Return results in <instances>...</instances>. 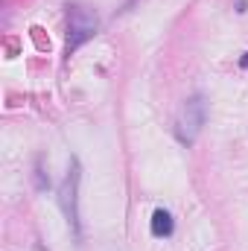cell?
<instances>
[{
    "label": "cell",
    "instance_id": "1",
    "mask_svg": "<svg viewBox=\"0 0 248 251\" xmlns=\"http://www.w3.org/2000/svg\"><path fill=\"white\" fill-rule=\"evenodd\" d=\"M79 181H82V164L79 158H70L67 176H64L62 187H59V204L64 210V219L73 231V237H82V225H79Z\"/></svg>",
    "mask_w": 248,
    "mask_h": 251
},
{
    "label": "cell",
    "instance_id": "2",
    "mask_svg": "<svg viewBox=\"0 0 248 251\" xmlns=\"http://www.w3.org/2000/svg\"><path fill=\"white\" fill-rule=\"evenodd\" d=\"M204 123H207V100L201 94L187 97L181 111H178V117H175V134H178V140L187 143V146L196 143V137L201 134Z\"/></svg>",
    "mask_w": 248,
    "mask_h": 251
},
{
    "label": "cell",
    "instance_id": "3",
    "mask_svg": "<svg viewBox=\"0 0 248 251\" xmlns=\"http://www.w3.org/2000/svg\"><path fill=\"white\" fill-rule=\"evenodd\" d=\"M99 29V21L85 6H70V26H67V56L79 50L85 41H91Z\"/></svg>",
    "mask_w": 248,
    "mask_h": 251
},
{
    "label": "cell",
    "instance_id": "4",
    "mask_svg": "<svg viewBox=\"0 0 248 251\" xmlns=\"http://www.w3.org/2000/svg\"><path fill=\"white\" fill-rule=\"evenodd\" d=\"M152 234L155 237H170L173 234V216L167 210H155L152 213Z\"/></svg>",
    "mask_w": 248,
    "mask_h": 251
},
{
    "label": "cell",
    "instance_id": "5",
    "mask_svg": "<svg viewBox=\"0 0 248 251\" xmlns=\"http://www.w3.org/2000/svg\"><path fill=\"white\" fill-rule=\"evenodd\" d=\"M240 67H248V53L243 56V59H240Z\"/></svg>",
    "mask_w": 248,
    "mask_h": 251
}]
</instances>
